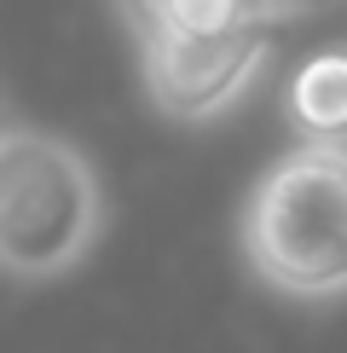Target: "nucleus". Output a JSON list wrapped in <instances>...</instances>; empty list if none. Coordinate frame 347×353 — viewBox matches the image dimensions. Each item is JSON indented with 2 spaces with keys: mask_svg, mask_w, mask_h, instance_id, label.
<instances>
[{
  "mask_svg": "<svg viewBox=\"0 0 347 353\" xmlns=\"http://www.w3.org/2000/svg\"><path fill=\"white\" fill-rule=\"evenodd\" d=\"M6 128H12V116H6V105H0V134H6Z\"/></svg>",
  "mask_w": 347,
  "mask_h": 353,
  "instance_id": "nucleus-7",
  "label": "nucleus"
},
{
  "mask_svg": "<svg viewBox=\"0 0 347 353\" xmlns=\"http://www.w3.org/2000/svg\"><path fill=\"white\" fill-rule=\"evenodd\" d=\"M243 6H255V18H260V23H266V12H260V0H243Z\"/></svg>",
  "mask_w": 347,
  "mask_h": 353,
  "instance_id": "nucleus-6",
  "label": "nucleus"
},
{
  "mask_svg": "<svg viewBox=\"0 0 347 353\" xmlns=\"http://www.w3.org/2000/svg\"><path fill=\"white\" fill-rule=\"evenodd\" d=\"M139 47V81L156 116L180 128L220 122L231 105L249 99L272 58L266 29H231V35H134Z\"/></svg>",
  "mask_w": 347,
  "mask_h": 353,
  "instance_id": "nucleus-3",
  "label": "nucleus"
},
{
  "mask_svg": "<svg viewBox=\"0 0 347 353\" xmlns=\"http://www.w3.org/2000/svg\"><path fill=\"white\" fill-rule=\"evenodd\" d=\"M255 284L278 301H347V145H289L238 220Z\"/></svg>",
  "mask_w": 347,
  "mask_h": 353,
  "instance_id": "nucleus-1",
  "label": "nucleus"
},
{
  "mask_svg": "<svg viewBox=\"0 0 347 353\" xmlns=\"http://www.w3.org/2000/svg\"><path fill=\"white\" fill-rule=\"evenodd\" d=\"M105 238V185L93 157L52 128L0 134V278L58 284Z\"/></svg>",
  "mask_w": 347,
  "mask_h": 353,
  "instance_id": "nucleus-2",
  "label": "nucleus"
},
{
  "mask_svg": "<svg viewBox=\"0 0 347 353\" xmlns=\"http://www.w3.org/2000/svg\"><path fill=\"white\" fill-rule=\"evenodd\" d=\"M347 6V0H260V12H266V29L278 23H301V18H324V12Z\"/></svg>",
  "mask_w": 347,
  "mask_h": 353,
  "instance_id": "nucleus-5",
  "label": "nucleus"
},
{
  "mask_svg": "<svg viewBox=\"0 0 347 353\" xmlns=\"http://www.w3.org/2000/svg\"><path fill=\"white\" fill-rule=\"evenodd\" d=\"M284 128L295 145H347V41L318 47L289 70Z\"/></svg>",
  "mask_w": 347,
  "mask_h": 353,
  "instance_id": "nucleus-4",
  "label": "nucleus"
}]
</instances>
